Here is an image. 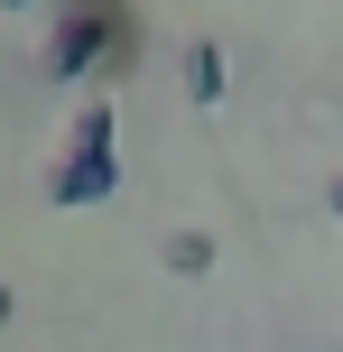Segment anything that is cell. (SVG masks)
Returning <instances> with one entry per match:
<instances>
[{
    "instance_id": "3957f363",
    "label": "cell",
    "mask_w": 343,
    "mask_h": 352,
    "mask_svg": "<svg viewBox=\"0 0 343 352\" xmlns=\"http://www.w3.org/2000/svg\"><path fill=\"white\" fill-rule=\"evenodd\" d=\"M167 260H177V278H204V269H214V241H204V232H177Z\"/></svg>"
},
{
    "instance_id": "5b68a950",
    "label": "cell",
    "mask_w": 343,
    "mask_h": 352,
    "mask_svg": "<svg viewBox=\"0 0 343 352\" xmlns=\"http://www.w3.org/2000/svg\"><path fill=\"white\" fill-rule=\"evenodd\" d=\"M0 324H10V287H0Z\"/></svg>"
},
{
    "instance_id": "277c9868",
    "label": "cell",
    "mask_w": 343,
    "mask_h": 352,
    "mask_svg": "<svg viewBox=\"0 0 343 352\" xmlns=\"http://www.w3.org/2000/svg\"><path fill=\"white\" fill-rule=\"evenodd\" d=\"M186 93H195V102H214V93H223V56H214V47H195V65H186Z\"/></svg>"
},
{
    "instance_id": "8992f818",
    "label": "cell",
    "mask_w": 343,
    "mask_h": 352,
    "mask_svg": "<svg viewBox=\"0 0 343 352\" xmlns=\"http://www.w3.org/2000/svg\"><path fill=\"white\" fill-rule=\"evenodd\" d=\"M334 213H343V176H334Z\"/></svg>"
},
{
    "instance_id": "7a4b0ae2",
    "label": "cell",
    "mask_w": 343,
    "mask_h": 352,
    "mask_svg": "<svg viewBox=\"0 0 343 352\" xmlns=\"http://www.w3.org/2000/svg\"><path fill=\"white\" fill-rule=\"evenodd\" d=\"M56 195H65V204L111 195V121H102V111H84V140H74V158L56 167Z\"/></svg>"
},
{
    "instance_id": "6da1fadb",
    "label": "cell",
    "mask_w": 343,
    "mask_h": 352,
    "mask_svg": "<svg viewBox=\"0 0 343 352\" xmlns=\"http://www.w3.org/2000/svg\"><path fill=\"white\" fill-rule=\"evenodd\" d=\"M130 37H140V28H130V10H121V0H74V10L65 19H56V65H130Z\"/></svg>"
}]
</instances>
